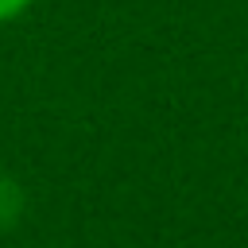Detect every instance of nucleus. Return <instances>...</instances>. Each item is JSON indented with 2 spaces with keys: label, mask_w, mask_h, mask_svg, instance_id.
I'll use <instances>...</instances> for the list:
<instances>
[{
  "label": "nucleus",
  "mask_w": 248,
  "mask_h": 248,
  "mask_svg": "<svg viewBox=\"0 0 248 248\" xmlns=\"http://www.w3.org/2000/svg\"><path fill=\"white\" fill-rule=\"evenodd\" d=\"M19 213H23V194H19V186L8 182V178H0V229H8Z\"/></svg>",
  "instance_id": "nucleus-1"
},
{
  "label": "nucleus",
  "mask_w": 248,
  "mask_h": 248,
  "mask_svg": "<svg viewBox=\"0 0 248 248\" xmlns=\"http://www.w3.org/2000/svg\"><path fill=\"white\" fill-rule=\"evenodd\" d=\"M31 4H35V0H0V23H12V19H19V16H27Z\"/></svg>",
  "instance_id": "nucleus-2"
}]
</instances>
